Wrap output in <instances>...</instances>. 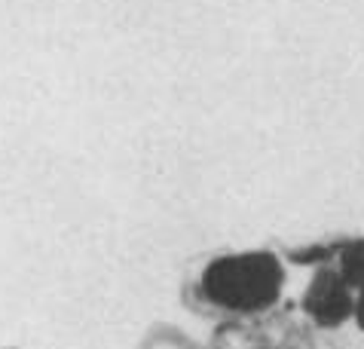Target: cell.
Here are the masks:
<instances>
[{"label": "cell", "mask_w": 364, "mask_h": 349, "mask_svg": "<svg viewBox=\"0 0 364 349\" xmlns=\"http://www.w3.org/2000/svg\"><path fill=\"white\" fill-rule=\"evenodd\" d=\"M285 288V266L272 251H239L215 258L199 279L208 303L227 313H264Z\"/></svg>", "instance_id": "1"}, {"label": "cell", "mask_w": 364, "mask_h": 349, "mask_svg": "<svg viewBox=\"0 0 364 349\" xmlns=\"http://www.w3.org/2000/svg\"><path fill=\"white\" fill-rule=\"evenodd\" d=\"M340 273L358 297V313H364V242L346 245L340 251Z\"/></svg>", "instance_id": "3"}, {"label": "cell", "mask_w": 364, "mask_h": 349, "mask_svg": "<svg viewBox=\"0 0 364 349\" xmlns=\"http://www.w3.org/2000/svg\"><path fill=\"white\" fill-rule=\"evenodd\" d=\"M303 310L316 325L337 328L358 313V297L340 270H318L316 279L309 282L306 297H303Z\"/></svg>", "instance_id": "2"}]
</instances>
